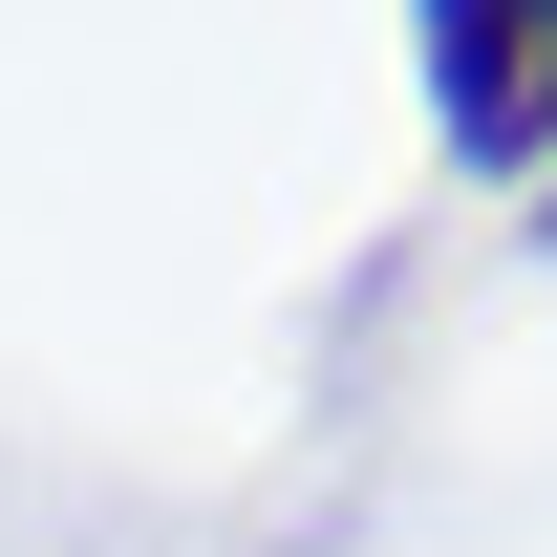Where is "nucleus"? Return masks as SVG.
<instances>
[{"instance_id": "1", "label": "nucleus", "mask_w": 557, "mask_h": 557, "mask_svg": "<svg viewBox=\"0 0 557 557\" xmlns=\"http://www.w3.org/2000/svg\"><path fill=\"white\" fill-rule=\"evenodd\" d=\"M429 129L472 172H557V0H429Z\"/></svg>"}]
</instances>
